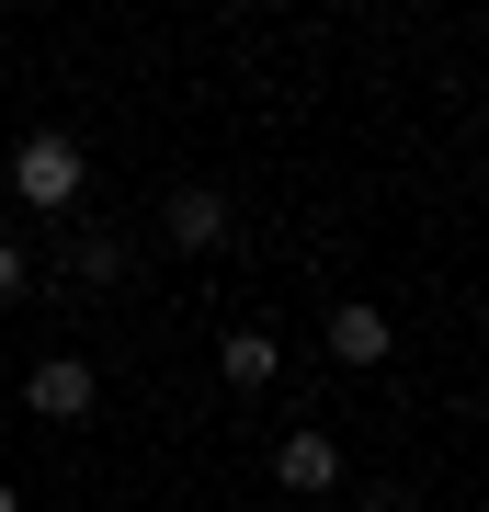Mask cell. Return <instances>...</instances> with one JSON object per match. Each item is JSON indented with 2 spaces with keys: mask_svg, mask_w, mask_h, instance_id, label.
<instances>
[{
  "mask_svg": "<svg viewBox=\"0 0 489 512\" xmlns=\"http://www.w3.org/2000/svg\"><path fill=\"white\" fill-rule=\"evenodd\" d=\"M12 296H35V251H23V239H0V308H12Z\"/></svg>",
  "mask_w": 489,
  "mask_h": 512,
  "instance_id": "ba28073f",
  "label": "cell"
},
{
  "mask_svg": "<svg viewBox=\"0 0 489 512\" xmlns=\"http://www.w3.org/2000/svg\"><path fill=\"white\" fill-rule=\"evenodd\" d=\"M12 194H23V205H46V217H57V205H80V148L57 137V126H46V137H23V148H12Z\"/></svg>",
  "mask_w": 489,
  "mask_h": 512,
  "instance_id": "6da1fadb",
  "label": "cell"
},
{
  "mask_svg": "<svg viewBox=\"0 0 489 512\" xmlns=\"http://www.w3.org/2000/svg\"><path fill=\"white\" fill-rule=\"evenodd\" d=\"M69 274H80V285H114V274H126V239H114V228H80Z\"/></svg>",
  "mask_w": 489,
  "mask_h": 512,
  "instance_id": "8992f818",
  "label": "cell"
},
{
  "mask_svg": "<svg viewBox=\"0 0 489 512\" xmlns=\"http://www.w3.org/2000/svg\"><path fill=\"white\" fill-rule=\"evenodd\" d=\"M228 376H239V387L273 376V342H262V330H228Z\"/></svg>",
  "mask_w": 489,
  "mask_h": 512,
  "instance_id": "52a82bcc",
  "label": "cell"
},
{
  "mask_svg": "<svg viewBox=\"0 0 489 512\" xmlns=\"http://www.w3.org/2000/svg\"><path fill=\"white\" fill-rule=\"evenodd\" d=\"M330 353L342 365H387V319L376 308H330Z\"/></svg>",
  "mask_w": 489,
  "mask_h": 512,
  "instance_id": "5b68a950",
  "label": "cell"
},
{
  "mask_svg": "<svg viewBox=\"0 0 489 512\" xmlns=\"http://www.w3.org/2000/svg\"><path fill=\"white\" fill-rule=\"evenodd\" d=\"M0 512H23V501H12V490H0Z\"/></svg>",
  "mask_w": 489,
  "mask_h": 512,
  "instance_id": "9c48e42d",
  "label": "cell"
},
{
  "mask_svg": "<svg viewBox=\"0 0 489 512\" xmlns=\"http://www.w3.org/2000/svg\"><path fill=\"white\" fill-rule=\"evenodd\" d=\"M217 239H228V194L217 183H182L171 194V251H217Z\"/></svg>",
  "mask_w": 489,
  "mask_h": 512,
  "instance_id": "277c9868",
  "label": "cell"
},
{
  "mask_svg": "<svg viewBox=\"0 0 489 512\" xmlns=\"http://www.w3.org/2000/svg\"><path fill=\"white\" fill-rule=\"evenodd\" d=\"M273 478H285L296 501H319L330 478H342V444H330V433H285V444H273Z\"/></svg>",
  "mask_w": 489,
  "mask_h": 512,
  "instance_id": "3957f363",
  "label": "cell"
},
{
  "mask_svg": "<svg viewBox=\"0 0 489 512\" xmlns=\"http://www.w3.org/2000/svg\"><path fill=\"white\" fill-rule=\"evenodd\" d=\"M91 399H103V376H91L80 353H46V365H23V410H35V421H80Z\"/></svg>",
  "mask_w": 489,
  "mask_h": 512,
  "instance_id": "7a4b0ae2",
  "label": "cell"
}]
</instances>
